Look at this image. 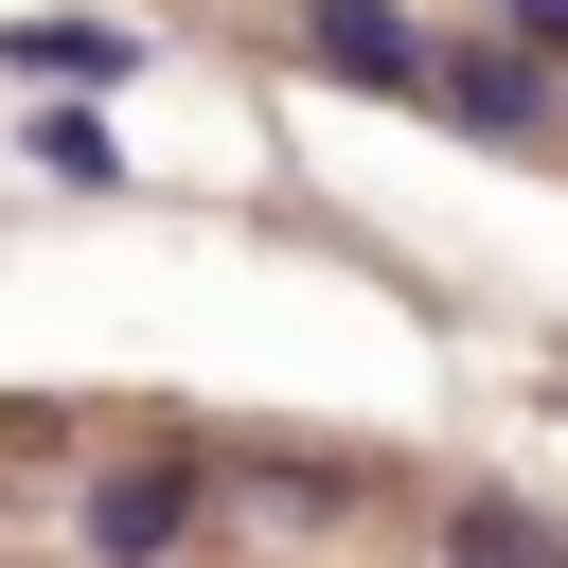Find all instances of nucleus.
I'll return each mask as SVG.
<instances>
[{
    "mask_svg": "<svg viewBox=\"0 0 568 568\" xmlns=\"http://www.w3.org/2000/svg\"><path fill=\"white\" fill-rule=\"evenodd\" d=\"M515 18V53H568V0H497Z\"/></svg>",
    "mask_w": 568,
    "mask_h": 568,
    "instance_id": "7",
    "label": "nucleus"
},
{
    "mask_svg": "<svg viewBox=\"0 0 568 568\" xmlns=\"http://www.w3.org/2000/svg\"><path fill=\"white\" fill-rule=\"evenodd\" d=\"M18 71H53V89L89 106L106 71H142V36H106V18H18Z\"/></svg>",
    "mask_w": 568,
    "mask_h": 568,
    "instance_id": "5",
    "label": "nucleus"
},
{
    "mask_svg": "<svg viewBox=\"0 0 568 568\" xmlns=\"http://www.w3.org/2000/svg\"><path fill=\"white\" fill-rule=\"evenodd\" d=\"M302 53H320L337 89H426V18H408V0H320Z\"/></svg>",
    "mask_w": 568,
    "mask_h": 568,
    "instance_id": "2",
    "label": "nucleus"
},
{
    "mask_svg": "<svg viewBox=\"0 0 568 568\" xmlns=\"http://www.w3.org/2000/svg\"><path fill=\"white\" fill-rule=\"evenodd\" d=\"M18 142H36V160H53V178H124V142H106V106H71V89H53V106H36V124H18Z\"/></svg>",
    "mask_w": 568,
    "mask_h": 568,
    "instance_id": "6",
    "label": "nucleus"
},
{
    "mask_svg": "<svg viewBox=\"0 0 568 568\" xmlns=\"http://www.w3.org/2000/svg\"><path fill=\"white\" fill-rule=\"evenodd\" d=\"M444 568H568V532H550L532 497H462V515H444Z\"/></svg>",
    "mask_w": 568,
    "mask_h": 568,
    "instance_id": "4",
    "label": "nucleus"
},
{
    "mask_svg": "<svg viewBox=\"0 0 568 568\" xmlns=\"http://www.w3.org/2000/svg\"><path fill=\"white\" fill-rule=\"evenodd\" d=\"M178 532H195V479H178V462H124V479H89V550H106V568H160Z\"/></svg>",
    "mask_w": 568,
    "mask_h": 568,
    "instance_id": "3",
    "label": "nucleus"
},
{
    "mask_svg": "<svg viewBox=\"0 0 568 568\" xmlns=\"http://www.w3.org/2000/svg\"><path fill=\"white\" fill-rule=\"evenodd\" d=\"M426 106H444L462 142H550V71H532L515 36H479V53H426Z\"/></svg>",
    "mask_w": 568,
    "mask_h": 568,
    "instance_id": "1",
    "label": "nucleus"
}]
</instances>
